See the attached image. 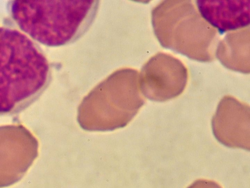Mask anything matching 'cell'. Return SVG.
Returning a JSON list of instances; mask_svg holds the SVG:
<instances>
[{
	"mask_svg": "<svg viewBox=\"0 0 250 188\" xmlns=\"http://www.w3.org/2000/svg\"><path fill=\"white\" fill-rule=\"evenodd\" d=\"M215 56L226 68L233 71L249 73V27L228 33L218 43Z\"/></svg>",
	"mask_w": 250,
	"mask_h": 188,
	"instance_id": "9",
	"label": "cell"
},
{
	"mask_svg": "<svg viewBox=\"0 0 250 188\" xmlns=\"http://www.w3.org/2000/svg\"><path fill=\"white\" fill-rule=\"evenodd\" d=\"M145 102L139 72L118 70L95 86L82 100L77 120L84 130L106 131L125 126Z\"/></svg>",
	"mask_w": 250,
	"mask_h": 188,
	"instance_id": "3",
	"label": "cell"
},
{
	"mask_svg": "<svg viewBox=\"0 0 250 188\" xmlns=\"http://www.w3.org/2000/svg\"><path fill=\"white\" fill-rule=\"evenodd\" d=\"M250 110L247 104L230 95L219 102L212 119L216 139L230 148L250 149Z\"/></svg>",
	"mask_w": 250,
	"mask_h": 188,
	"instance_id": "7",
	"label": "cell"
},
{
	"mask_svg": "<svg viewBox=\"0 0 250 188\" xmlns=\"http://www.w3.org/2000/svg\"><path fill=\"white\" fill-rule=\"evenodd\" d=\"M188 79L187 68L180 60L158 52L143 66L139 73L140 88L143 96L149 100L164 102L180 95Z\"/></svg>",
	"mask_w": 250,
	"mask_h": 188,
	"instance_id": "5",
	"label": "cell"
},
{
	"mask_svg": "<svg viewBox=\"0 0 250 188\" xmlns=\"http://www.w3.org/2000/svg\"><path fill=\"white\" fill-rule=\"evenodd\" d=\"M188 188H222L217 183L208 180L200 179L192 183Z\"/></svg>",
	"mask_w": 250,
	"mask_h": 188,
	"instance_id": "10",
	"label": "cell"
},
{
	"mask_svg": "<svg viewBox=\"0 0 250 188\" xmlns=\"http://www.w3.org/2000/svg\"><path fill=\"white\" fill-rule=\"evenodd\" d=\"M50 77L45 56L26 35L0 27V114L24 109L42 93Z\"/></svg>",
	"mask_w": 250,
	"mask_h": 188,
	"instance_id": "1",
	"label": "cell"
},
{
	"mask_svg": "<svg viewBox=\"0 0 250 188\" xmlns=\"http://www.w3.org/2000/svg\"><path fill=\"white\" fill-rule=\"evenodd\" d=\"M202 17L220 33L246 28L250 24V0H196Z\"/></svg>",
	"mask_w": 250,
	"mask_h": 188,
	"instance_id": "8",
	"label": "cell"
},
{
	"mask_svg": "<svg viewBox=\"0 0 250 188\" xmlns=\"http://www.w3.org/2000/svg\"><path fill=\"white\" fill-rule=\"evenodd\" d=\"M154 34L161 45L202 62L215 59L217 30L200 15L191 0H163L151 12Z\"/></svg>",
	"mask_w": 250,
	"mask_h": 188,
	"instance_id": "4",
	"label": "cell"
},
{
	"mask_svg": "<svg viewBox=\"0 0 250 188\" xmlns=\"http://www.w3.org/2000/svg\"><path fill=\"white\" fill-rule=\"evenodd\" d=\"M99 0H14L11 16L25 33L48 47L76 40L87 31Z\"/></svg>",
	"mask_w": 250,
	"mask_h": 188,
	"instance_id": "2",
	"label": "cell"
},
{
	"mask_svg": "<svg viewBox=\"0 0 250 188\" xmlns=\"http://www.w3.org/2000/svg\"><path fill=\"white\" fill-rule=\"evenodd\" d=\"M36 138L21 124L0 126V187L11 185L26 172L38 156Z\"/></svg>",
	"mask_w": 250,
	"mask_h": 188,
	"instance_id": "6",
	"label": "cell"
}]
</instances>
